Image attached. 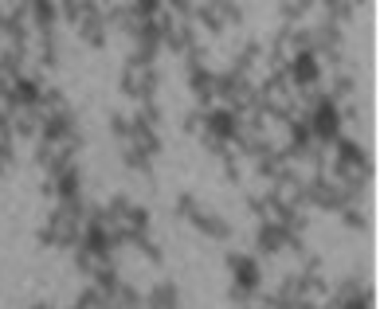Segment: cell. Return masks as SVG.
Returning <instances> with one entry per match:
<instances>
[{
  "label": "cell",
  "mask_w": 380,
  "mask_h": 309,
  "mask_svg": "<svg viewBox=\"0 0 380 309\" xmlns=\"http://www.w3.org/2000/svg\"><path fill=\"white\" fill-rule=\"evenodd\" d=\"M208 130L216 133V137H232V133H235V118L228 114V110H216V114L208 118Z\"/></svg>",
  "instance_id": "cell-3"
},
{
  "label": "cell",
  "mask_w": 380,
  "mask_h": 309,
  "mask_svg": "<svg viewBox=\"0 0 380 309\" xmlns=\"http://www.w3.org/2000/svg\"><path fill=\"white\" fill-rule=\"evenodd\" d=\"M294 79L302 86H310L314 79H318V59H314V55H298L294 59Z\"/></svg>",
  "instance_id": "cell-2"
},
{
  "label": "cell",
  "mask_w": 380,
  "mask_h": 309,
  "mask_svg": "<svg viewBox=\"0 0 380 309\" xmlns=\"http://www.w3.org/2000/svg\"><path fill=\"white\" fill-rule=\"evenodd\" d=\"M310 130H314V137H337V130H341L337 106H333V102H321V106L310 114Z\"/></svg>",
  "instance_id": "cell-1"
},
{
  "label": "cell",
  "mask_w": 380,
  "mask_h": 309,
  "mask_svg": "<svg viewBox=\"0 0 380 309\" xmlns=\"http://www.w3.org/2000/svg\"><path fill=\"white\" fill-rule=\"evenodd\" d=\"M255 282H259V266L255 262H239V286L247 290V286H255Z\"/></svg>",
  "instance_id": "cell-4"
}]
</instances>
